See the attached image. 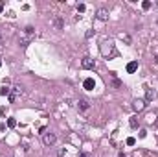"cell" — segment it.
Segmentation results:
<instances>
[{
    "label": "cell",
    "instance_id": "obj_1",
    "mask_svg": "<svg viewBox=\"0 0 158 157\" xmlns=\"http://www.w3.org/2000/svg\"><path fill=\"white\" fill-rule=\"evenodd\" d=\"M101 54L105 57H114V56H118V50L114 48V44L111 41H103L101 43Z\"/></svg>",
    "mask_w": 158,
    "mask_h": 157
},
{
    "label": "cell",
    "instance_id": "obj_2",
    "mask_svg": "<svg viewBox=\"0 0 158 157\" xmlns=\"http://www.w3.org/2000/svg\"><path fill=\"white\" fill-rule=\"evenodd\" d=\"M20 94H22V87L20 85H15L13 89H9V94H8V100L11 102V104H15L17 102V98L20 96Z\"/></svg>",
    "mask_w": 158,
    "mask_h": 157
},
{
    "label": "cell",
    "instance_id": "obj_3",
    "mask_svg": "<svg viewBox=\"0 0 158 157\" xmlns=\"http://www.w3.org/2000/svg\"><path fill=\"white\" fill-rule=\"evenodd\" d=\"M55 141L57 137L53 133H43V142H44V146H53L55 144Z\"/></svg>",
    "mask_w": 158,
    "mask_h": 157
},
{
    "label": "cell",
    "instance_id": "obj_4",
    "mask_svg": "<svg viewBox=\"0 0 158 157\" xmlns=\"http://www.w3.org/2000/svg\"><path fill=\"white\" fill-rule=\"evenodd\" d=\"M81 67L86 69V70H94L96 63H94V59H90V57H83V59H81Z\"/></svg>",
    "mask_w": 158,
    "mask_h": 157
},
{
    "label": "cell",
    "instance_id": "obj_5",
    "mask_svg": "<svg viewBox=\"0 0 158 157\" xmlns=\"http://www.w3.org/2000/svg\"><path fill=\"white\" fill-rule=\"evenodd\" d=\"M147 104H145V100H134L132 102V107H134V111L136 113H140V111H143V107H145Z\"/></svg>",
    "mask_w": 158,
    "mask_h": 157
},
{
    "label": "cell",
    "instance_id": "obj_6",
    "mask_svg": "<svg viewBox=\"0 0 158 157\" xmlns=\"http://www.w3.org/2000/svg\"><path fill=\"white\" fill-rule=\"evenodd\" d=\"M156 98V91L154 89H145V104L147 102H153Z\"/></svg>",
    "mask_w": 158,
    "mask_h": 157
},
{
    "label": "cell",
    "instance_id": "obj_7",
    "mask_svg": "<svg viewBox=\"0 0 158 157\" xmlns=\"http://www.w3.org/2000/svg\"><path fill=\"white\" fill-rule=\"evenodd\" d=\"M83 87L86 89V91H92V89L96 87V81H94V78H86V80L83 81Z\"/></svg>",
    "mask_w": 158,
    "mask_h": 157
},
{
    "label": "cell",
    "instance_id": "obj_8",
    "mask_svg": "<svg viewBox=\"0 0 158 157\" xmlns=\"http://www.w3.org/2000/svg\"><path fill=\"white\" fill-rule=\"evenodd\" d=\"M96 17H98L99 20H107V19H108V11L101 8V9H98V11H96Z\"/></svg>",
    "mask_w": 158,
    "mask_h": 157
},
{
    "label": "cell",
    "instance_id": "obj_9",
    "mask_svg": "<svg viewBox=\"0 0 158 157\" xmlns=\"http://www.w3.org/2000/svg\"><path fill=\"white\" fill-rule=\"evenodd\" d=\"M88 107H90V104H88L86 100H79L77 102V109L79 111H88Z\"/></svg>",
    "mask_w": 158,
    "mask_h": 157
},
{
    "label": "cell",
    "instance_id": "obj_10",
    "mask_svg": "<svg viewBox=\"0 0 158 157\" xmlns=\"http://www.w3.org/2000/svg\"><path fill=\"white\" fill-rule=\"evenodd\" d=\"M136 69H138V61H130V63L127 65V72H129V74L136 72Z\"/></svg>",
    "mask_w": 158,
    "mask_h": 157
},
{
    "label": "cell",
    "instance_id": "obj_11",
    "mask_svg": "<svg viewBox=\"0 0 158 157\" xmlns=\"http://www.w3.org/2000/svg\"><path fill=\"white\" fill-rule=\"evenodd\" d=\"M129 124H130V128H138L140 126V118H138V115H134V117H130V120H129Z\"/></svg>",
    "mask_w": 158,
    "mask_h": 157
},
{
    "label": "cell",
    "instance_id": "obj_12",
    "mask_svg": "<svg viewBox=\"0 0 158 157\" xmlns=\"http://www.w3.org/2000/svg\"><path fill=\"white\" fill-rule=\"evenodd\" d=\"M53 24H55L57 30H63V26H64V22L61 20V17H53Z\"/></svg>",
    "mask_w": 158,
    "mask_h": 157
},
{
    "label": "cell",
    "instance_id": "obj_13",
    "mask_svg": "<svg viewBox=\"0 0 158 157\" xmlns=\"http://www.w3.org/2000/svg\"><path fill=\"white\" fill-rule=\"evenodd\" d=\"M17 126V120L15 118H8V128H15Z\"/></svg>",
    "mask_w": 158,
    "mask_h": 157
},
{
    "label": "cell",
    "instance_id": "obj_14",
    "mask_svg": "<svg viewBox=\"0 0 158 157\" xmlns=\"http://www.w3.org/2000/svg\"><path fill=\"white\" fill-rule=\"evenodd\" d=\"M134 144H136V139L134 137H129L127 139V146H134Z\"/></svg>",
    "mask_w": 158,
    "mask_h": 157
},
{
    "label": "cell",
    "instance_id": "obj_15",
    "mask_svg": "<svg viewBox=\"0 0 158 157\" xmlns=\"http://www.w3.org/2000/svg\"><path fill=\"white\" fill-rule=\"evenodd\" d=\"M57 157H66V150H64V148H61L59 152H57Z\"/></svg>",
    "mask_w": 158,
    "mask_h": 157
},
{
    "label": "cell",
    "instance_id": "obj_16",
    "mask_svg": "<svg viewBox=\"0 0 158 157\" xmlns=\"http://www.w3.org/2000/svg\"><path fill=\"white\" fill-rule=\"evenodd\" d=\"M142 8H143V9H149V8H151V2H149V0H145V2H142Z\"/></svg>",
    "mask_w": 158,
    "mask_h": 157
},
{
    "label": "cell",
    "instance_id": "obj_17",
    "mask_svg": "<svg viewBox=\"0 0 158 157\" xmlns=\"http://www.w3.org/2000/svg\"><path fill=\"white\" fill-rule=\"evenodd\" d=\"M85 9H86V6H85V4H77V11H79V13H83Z\"/></svg>",
    "mask_w": 158,
    "mask_h": 157
},
{
    "label": "cell",
    "instance_id": "obj_18",
    "mask_svg": "<svg viewBox=\"0 0 158 157\" xmlns=\"http://www.w3.org/2000/svg\"><path fill=\"white\" fill-rule=\"evenodd\" d=\"M0 94H2V96H6V94H9V89H8V87L0 89Z\"/></svg>",
    "mask_w": 158,
    "mask_h": 157
},
{
    "label": "cell",
    "instance_id": "obj_19",
    "mask_svg": "<svg viewBox=\"0 0 158 157\" xmlns=\"http://www.w3.org/2000/svg\"><path fill=\"white\" fill-rule=\"evenodd\" d=\"M147 122H151V124H153V122H156V117H154V115H149V117H147Z\"/></svg>",
    "mask_w": 158,
    "mask_h": 157
},
{
    "label": "cell",
    "instance_id": "obj_20",
    "mask_svg": "<svg viewBox=\"0 0 158 157\" xmlns=\"http://www.w3.org/2000/svg\"><path fill=\"white\" fill-rule=\"evenodd\" d=\"M143 137H147V129H140V139Z\"/></svg>",
    "mask_w": 158,
    "mask_h": 157
},
{
    "label": "cell",
    "instance_id": "obj_21",
    "mask_svg": "<svg viewBox=\"0 0 158 157\" xmlns=\"http://www.w3.org/2000/svg\"><path fill=\"white\" fill-rule=\"evenodd\" d=\"M79 157H92V155H90V153H86V152H81Z\"/></svg>",
    "mask_w": 158,
    "mask_h": 157
},
{
    "label": "cell",
    "instance_id": "obj_22",
    "mask_svg": "<svg viewBox=\"0 0 158 157\" xmlns=\"http://www.w3.org/2000/svg\"><path fill=\"white\" fill-rule=\"evenodd\" d=\"M121 37H123V41H125V43H130V37H129V35H121Z\"/></svg>",
    "mask_w": 158,
    "mask_h": 157
},
{
    "label": "cell",
    "instance_id": "obj_23",
    "mask_svg": "<svg viewBox=\"0 0 158 157\" xmlns=\"http://www.w3.org/2000/svg\"><path fill=\"white\" fill-rule=\"evenodd\" d=\"M2 11H4V4H2V2H0V13H2Z\"/></svg>",
    "mask_w": 158,
    "mask_h": 157
},
{
    "label": "cell",
    "instance_id": "obj_24",
    "mask_svg": "<svg viewBox=\"0 0 158 157\" xmlns=\"http://www.w3.org/2000/svg\"><path fill=\"white\" fill-rule=\"evenodd\" d=\"M156 65H158V56H156Z\"/></svg>",
    "mask_w": 158,
    "mask_h": 157
},
{
    "label": "cell",
    "instance_id": "obj_25",
    "mask_svg": "<svg viewBox=\"0 0 158 157\" xmlns=\"http://www.w3.org/2000/svg\"><path fill=\"white\" fill-rule=\"evenodd\" d=\"M0 67H2V61H0Z\"/></svg>",
    "mask_w": 158,
    "mask_h": 157
}]
</instances>
